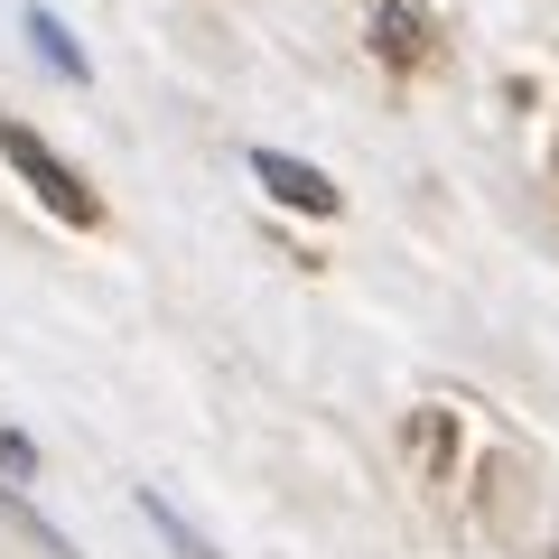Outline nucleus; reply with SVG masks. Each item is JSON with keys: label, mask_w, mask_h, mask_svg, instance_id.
I'll return each mask as SVG.
<instances>
[{"label": "nucleus", "mask_w": 559, "mask_h": 559, "mask_svg": "<svg viewBox=\"0 0 559 559\" xmlns=\"http://www.w3.org/2000/svg\"><path fill=\"white\" fill-rule=\"evenodd\" d=\"M0 159L20 168L28 187H38V205H47V215H57V224H94V187H84L75 168H66L57 150H47V140L28 131V121H0Z\"/></svg>", "instance_id": "obj_1"}, {"label": "nucleus", "mask_w": 559, "mask_h": 559, "mask_svg": "<svg viewBox=\"0 0 559 559\" xmlns=\"http://www.w3.org/2000/svg\"><path fill=\"white\" fill-rule=\"evenodd\" d=\"M252 178L271 187L280 205H289V215H336V178H326V168H308V159H289V150H252Z\"/></svg>", "instance_id": "obj_2"}, {"label": "nucleus", "mask_w": 559, "mask_h": 559, "mask_svg": "<svg viewBox=\"0 0 559 559\" xmlns=\"http://www.w3.org/2000/svg\"><path fill=\"white\" fill-rule=\"evenodd\" d=\"M20 28H28V38H38V57L57 66L66 84H84V75H94V57H84V47H75V28H66L57 10H20Z\"/></svg>", "instance_id": "obj_3"}, {"label": "nucleus", "mask_w": 559, "mask_h": 559, "mask_svg": "<svg viewBox=\"0 0 559 559\" xmlns=\"http://www.w3.org/2000/svg\"><path fill=\"white\" fill-rule=\"evenodd\" d=\"M140 522H150V532H159L178 559H224V550H215V540H205V532H197V522H187L168 495H140Z\"/></svg>", "instance_id": "obj_4"}, {"label": "nucleus", "mask_w": 559, "mask_h": 559, "mask_svg": "<svg viewBox=\"0 0 559 559\" xmlns=\"http://www.w3.org/2000/svg\"><path fill=\"white\" fill-rule=\"evenodd\" d=\"M0 476H20V485H28V476H38V448H28V439H20V429H0Z\"/></svg>", "instance_id": "obj_5"}]
</instances>
